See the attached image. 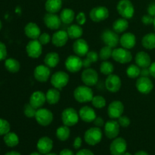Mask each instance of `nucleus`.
<instances>
[{
  "instance_id": "nucleus-49",
  "label": "nucleus",
  "mask_w": 155,
  "mask_h": 155,
  "mask_svg": "<svg viewBox=\"0 0 155 155\" xmlns=\"http://www.w3.org/2000/svg\"><path fill=\"white\" fill-rule=\"evenodd\" d=\"M154 17L151 16L150 15H145L142 16V24H145V25H151V24H153V22H154Z\"/></svg>"
},
{
  "instance_id": "nucleus-47",
  "label": "nucleus",
  "mask_w": 155,
  "mask_h": 155,
  "mask_svg": "<svg viewBox=\"0 0 155 155\" xmlns=\"http://www.w3.org/2000/svg\"><path fill=\"white\" fill-rule=\"evenodd\" d=\"M76 21H77V24L80 26H83L86 23V15L84 12H80L76 15V18H75Z\"/></svg>"
},
{
  "instance_id": "nucleus-36",
  "label": "nucleus",
  "mask_w": 155,
  "mask_h": 155,
  "mask_svg": "<svg viewBox=\"0 0 155 155\" xmlns=\"http://www.w3.org/2000/svg\"><path fill=\"white\" fill-rule=\"evenodd\" d=\"M5 144L9 148H14L19 144V137L18 135L13 132H9L3 137Z\"/></svg>"
},
{
  "instance_id": "nucleus-8",
  "label": "nucleus",
  "mask_w": 155,
  "mask_h": 155,
  "mask_svg": "<svg viewBox=\"0 0 155 155\" xmlns=\"http://www.w3.org/2000/svg\"><path fill=\"white\" fill-rule=\"evenodd\" d=\"M64 67L68 71L72 74H76L83 68V61L81 57L77 54H71L66 58Z\"/></svg>"
},
{
  "instance_id": "nucleus-17",
  "label": "nucleus",
  "mask_w": 155,
  "mask_h": 155,
  "mask_svg": "<svg viewBox=\"0 0 155 155\" xmlns=\"http://www.w3.org/2000/svg\"><path fill=\"white\" fill-rule=\"evenodd\" d=\"M104 85L107 91L112 93H116L120 90L121 86H122V80L119 76L112 74L107 76Z\"/></svg>"
},
{
  "instance_id": "nucleus-38",
  "label": "nucleus",
  "mask_w": 155,
  "mask_h": 155,
  "mask_svg": "<svg viewBox=\"0 0 155 155\" xmlns=\"http://www.w3.org/2000/svg\"><path fill=\"white\" fill-rule=\"evenodd\" d=\"M70 136H71V130L68 126L63 125L59 127L56 130V137L61 142H65L68 140L70 138Z\"/></svg>"
},
{
  "instance_id": "nucleus-14",
  "label": "nucleus",
  "mask_w": 155,
  "mask_h": 155,
  "mask_svg": "<svg viewBox=\"0 0 155 155\" xmlns=\"http://www.w3.org/2000/svg\"><path fill=\"white\" fill-rule=\"evenodd\" d=\"M136 88L137 91L140 93L144 95H148L154 89V84L153 82L149 77H142L140 76L136 79Z\"/></svg>"
},
{
  "instance_id": "nucleus-41",
  "label": "nucleus",
  "mask_w": 155,
  "mask_h": 155,
  "mask_svg": "<svg viewBox=\"0 0 155 155\" xmlns=\"http://www.w3.org/2000/svg\"><path fill=\"white\" fill-rule=\"evenodd\" d=\"M92 106L95 109H102L107 105V101L105 98L101 95H94L91 101Z\"/></svg>"
},
{
  "instance_id": "nucleus-42",
  "label": "nucleus",
  "mask_w": 155,
  "mask_h": 155,
  "mask_svg": "<svg viewBox=\"0 0 155 155\" xmlns=\"http://www.w3.org/2000/svg\"><path fill=\"white\" fill-rule=\"evenodd\" d=\"M113 48L107 45H104V47L100 49L99 52H98V56H99V59L101 61H108L109 58H112V52H113Z\"/></svg>"
},
{
  "instance_id": "nucleus-28",
  "label": "nucleus",
  "mask_w": 155,
  "mask_h": 155,
  "mask_svg": "<svg viewBox=\"0 0 155 155\" xmlns=\"http://www.w3.org/2000/svg\"><path fill=\"white\" fill-rule=\"evenodd\" d=\"M129 21L128 20L124 18H120L115 20L112 24V30L116 32L117 33H124L127 31L129 28Z\"/></svg>"
},
{
  "instance_id": "nucleus-9",
  "label": "nucleus",
  "mask_w": 155,
  "mask_h": 155,
  "mask_svg": "<svg viewBox=\"0 0 155 155\" xmlns=\"http://www.w3.org/2000/svg\"><path fill=\"white\" fill-rule=\"evenodd\" d=\"M101 39L104 45L114 48L120 44V36L113 30L106 29L101 33Z\"/></svg>"
},
{
  "instance_id": "nucleus-48",
  "label": "nucleus",
  "mask_w": 155,
  "mask_h": 155,
  "mask_svg": "<svg viewBox=\"0 0 155 155\" xmlns=\"http://www.w3.org/2000/svg\"><path fill=\"white\" fill-rule=\"evenodd\" d=\"M7 47H6L5 44L0 41V61L5 60L7 58Z\"/></svg>"
},
{
  "instance_id": "nucleus-6",
  "label": "nucleus",
  "mask_w": 155,
  "mask_h": 155,
  "mask_svg": "<svg viewBox=\"0 0 155 155\" xmlns=\"http://www.w3.org/2000/svg\"><path fill=\"white\" fill-rule=\"evenodd\" d=\"M112 58L114 61L122 64H129L133 61V54L129 49L123 47L114 48L112 52Z\"/></svg>"
},
{
  "instance_id": "nucleus-60",
  "label": "nucleus",
  "mask_w": 155,
  "mask_h": 155,
  "mask_svg": "<svg viewBox=\"0 0 155 155\" xmlns=\"http://www.w3.org/2000/svg\"><path fill=\"white\" fill-rule=\"evenodd\" d=\"M45 155H58V154H56V153H51V152H50V153H48V154H45Z\"/></svg>"
},
{
  "instance_id": "nucleus-27",
  "label": "nucleus",
  "mask_w": 155,
  "mask_h": 155,
  "mask_svg": "<svg viewBox=\"0 0 155 155\" xmlns=\"http://www.w3.org/2000/svg\"><path fill=\"white\" fill-rule=\"evenodd\" d=\"M135 62L141 68H149L151 65V58L149 54L144 51H140L136 53L135 56Z\"/></svg>"
},
{
  "instance_id": "nucleus-39",
  "label": "nucleus",
  "mask_w": 155,
  "mask_h": 155,
  "mask_svg": "<svg viewBox=\"0 0 155 155\" xmlns=\"http://www.w3.org/2000/svg\"><path fill=\"white\" fill-rule=\"evenodd\" d=\"M126 74L127 77L130 79H137L140 77L141 68H139L137 64H130L127 67L126 70Z\"/></svg>"
},
{
  "instance_id": "nucleus-45",
  "label": "nucleus",
  "mask_w": 155,
  "mask_h": 155,
  "mask_svg": "<svg viewBox=\"0 0 155 155\" xmlns=\"http://www.w3.org/2000/svg\"><path fill=\"white\" fill-rule=\"evenodd\" d=\"M117 120L118 124H120V127H123V128H127V127H128L131 124V120H130V117H128L127 116L122 115Z\"/></svg>"
},
{
  "instance_id": "nucleus-43",
  "label": "nucleus",
  "mask_w": 155,
  "mask_h": 155,
  "mask_svg": "<svg viewBox=\"0 0 155 155\" xmlns=\"http://www.w3.org/2000/svg\"><path fill=\"white\" fill-rule=\"evenodd\" d=\"M36 110H37V109L35 108V107H33V106H32L30 103H27V104H24V109H23L24 114L25 115L27 118L35 117Z\"/></svg>"
},
{
  "instance_id": "nucleus-29",
  "label": "nucleus",
  "mask_w": 155,
  "mask_h": 155,
  "mask_svg": "<svg viewBox=\"0 0 155 155\" xmlns=\"http://www.w3.org/2000/svg\"><path fill=\"white\" fill-rule=\"evenodd\" d=\"M45 96H46V102L51 105H54L60 101L61 92L59 89L53 87L48 89V91L45 92Z\"/></svg>"
},
{
  "instance_id": "nucleus-34",
  "label": "nucleus",
  "mask_w": 155,
  "mask_h": 155,
  "mask_svg": "<svg viewBox=\"0 0 155 155\" xmlns=\"http://www.w3.org/2000/svg\"><path fill=\"white\" fill-rule=\"evenodd\" d=\"M5 68L9 73L16 74L21 69V64L17 59L8 58L5 60Z\"/></svg>"
},
{
  "instance_id": "nucleus-21",
  "label": "nucleus",
  "mask_w": 155,
  "mask_h": 155,
  "mask_svg": "<svg viewBox=\"0 0 155 155\" xmlns=\"http://www.w3.org/2000/svg\"><path fill=\"white\" fill-rule=\"evenodd\" d=\"M53 141L48 136H42L39 138L36 143V148L38 151L42 154H46L50 153L53 148Z\"/></svg>"
},
{
  "instance_id": "nucleus-1",
  "label": "nucleus",
  "mask_w": 155,
  "mask_h": 155,
  "mask_svg": "<svg viewBox=\"0 0 155 155\" xmlns=\"http://www.w3.org/2000/svg\"><path fill=\"white\" fill-rule=\"evenodd\" d=\"M94 97V92L90 86L82 85L76 87L74 90V98L80 104L91 102Z\"/></svg>"
},
{
  "instance_id": "nucleus-55",
  "label": "nucleus",
  "mask_w": 155,
  "mask_h": 155,
  "mask_svg": "<svg viewBox=\"0 0 155 155\" xmlns=\"http://www.w3.org/2000/svg\"><path fill=\"white\" fill-rule=\"evenodd\" d=\"M140 76H142V77H147L151 76L150 75V71H149V69H148V68H141Z\"/></svg>"
},
{
  "instance_id": "nucleus-50",
  "label": "nucleus",
  "mask_w": 155,
  "mask_h": 155,
  "mask_svg": "<svg viewBox=\"0 0 155 155\" xmlns=\"http://www.w3.org/2000/svg\"><path fill=\"white\" fill-rule=\"evenodd\" d=\"M93 124L95 127H99V128H101V127H104V124H105V122H104V119L101 117H96L95 120H94Z\"/></svg>"
},
{
  "instance_id": "nucleus-44",
  "label": "nucleus",
  "mask_w": 155,
  "mask_h": 155,
  "mask_svg": "<svg viewBox=\"0 0 155 155\" xmlns=\"http://www.w3.org/2000/svg\"><path fill=\"white\" fill-rule=\"evenodd\" d=\"M11 126L8 121L3 118H0V136H5L10 132Z\"/></svg>"
},
{
  "instance_id": "nucleus-51",
  "label": "nucleus",
  "mask_w": 155,
  "mask_h": 155,
  "mask_svg": "<svg viewBox=\"0 0 155 155\" xmlns=\"http://www.w3.org/2000/svg\"><path fill=\"white\" fill-rule=\"evenodd\" d=\"M82 144H83V139L80 136H77L75 138V139L74 140V143H73V146L75 149H80L82 146Z\"/></svg>"
},
{
  "instance_id": "nucleus-7",
  "label": "nucleus",
  "mask_w": 155,
  "mask_h": 155,
  "mask_svg": "<svg viewBox=\"0 0 155 155\" xmlns=\"http://www.w3.org/2000/svg\"><path fill=\"white\" fill-rule=\"evenodd\" d=\"M34 118L39 125L45 127L49 126L53 122L54 115L52 112L48 109L41 107L37 109Z\"/></svg>"
},
{
  "instance_id": "nucleus-4",
  "label": "nucleus",
  "mask_w": 155,
  "mask_h": 155,
  "mask_svg": "<svg viewBox=\"0 0 155 155\" xmlns=\"http://www.w3.org/2000/svg\"><path fill=\"white\" fill-rule=\"evenodd\" d=\"M70 76L68 75V73L63 71H56L51 76L50 78V83L51 86L59 90L68 86Z\"/></svg>"
},
{
  "instance_id": "nucleus-40",
  "label": "nucleus",
  "mask_w": 155,
  "mask_h": 155,
  "mask_svg": "<svg viewBox=\"0 0 155 155\" xmlns=\"http://www.w3.org/2000/svg\"><path fill=\"white\" fill-rule=\"evenodd\" d=\"M100 72L105 76L110 75L114 71V66L109 61H103L100 64Z\"/></svg>"
},
{
  "instance_id": "nucleus-13",
  "label": "nucleus",
  "mask_w": 155,
  "mask_h": 155,
  "mask_svg": "<svg viewBox=\"0 0 155 155\" xmlns=\"http://www.w3.org/2000/svg\"><path fill=\"white\" fill-rule=\"evenodd\" d=\"M42 45L38 39H30L26 45V52L31 58H39L42 53Z\"/></svg>"
},
{
  "instance_id": "nucleus-57",
  "label": "nucleus",
  "mask_w": 155,
  "mask_h": 155,
  "mask_svg": "<svg viewBox=\"0 0 155 155\" xmlns=\"http://www.w3.org/2000/svg\"><path fill=\"white\" fill-rule=\"evenodd\" d=\"M5 155H21V154L16 151H8V152H7Z\"/></svg>"
},
{
  "instance_id": "nucleus-20",
  "label": "nucleus",
  "mask_w": 155,
  "mask_h": 155,
  "mask_svg": "<svg viewBox=\"0 0 155 155\" xmlns=\"http://www.w3.org/2000/svg\"><path fill=\"white\" fill-rule=\"evenodd\" d=\"M69 39L70 38L66 30H58L51 36V42L57 48H61L68 43Z\"/></svg>"
},
{
  "instance_id": "nucleus-58",
  "label": "nucleus",
  "mask_w": 155,
  "mask_h": 155,
  "mask_svg": "<svg viewBox=\"0 0 155 155\" xmlns=\"http://www.w3.org/2000/svg\"><path fill=\"white\" fill-rule=\"evenodd\" d=\"M134 155H149L148 152L145 151H139L136 153Z\"/></svg>"
},
{
  "instance_id": "nucleus-15",
  "label": "nucleus",
  "mask_w": 155,
  "mask_h": 155,
  "mask_svg": "<svg viewBox=\"0 0 155 155\" xmlns=\"http://www.w3.org/2000/svg\"><path fill=\"white\" fill-rule=\"evenodd\" d=\"M51 76V68L45 64H39L33 70V77L39 83L47 82Z\"/></svg>"
},
{
  "instance_id": "nucleus-63",
  "label": "nucleus",
  "mask_w": 155,
  "mask_h": 155,
  "mask_svg": "<svg viewBox=\"0 0 155 155\" xmlns=\"http://www.w3.org/2000/svg\"><path fill=\"white\" fill-rule=\"evenodd\" d=\"M153 26H154V31H155V17H154V22H153Z\"/></svg>"
},
{
  "instance_id": "nucleus-54",
  "label": "nucleus",
  "mask_w": 155,
  "mask_h": 155,
  "mask_svg": "<svg viewBox=\"0 0 155 155\" xmlns=\"http://www.w3.org/2000/svg\"><path fill=\"white\" fill-rule=\"evenodd\" d=\"M59 155H75L73 151H71L69 148H64L60 151Z\"/></svg>"
},
{
  "instance_id": "nucleus-19",
  "label": "nucleus",
  "mask_w": 155,
  "mask_h": 155,
  "mask_svg": "<svg viewBox=\"0 0 155 155\" xmlns=\"http://www.w3.org/2000/svg\"><path fill=\"white\" fill-rule=\"evenodd\" d=\"M43 22L45 27L51 30H58L61 27V21L59 15L57 14L47 12L43 18Z\"/></svg>"
},
{
  "instance_id": "nucleus-23",
  "label": "nucleus",
  "mask_w": 155,
  "mask_h": 155,
  "mask_svg": "<svg viewBox=\"0 0 155 155\" xmlns=\"http://www.w3.org/2000/svg\"><path fill=\"white\" fill-rule=\"evenodd\" d=\"M120 44L123 48L132 49L136 45V35L131 32H125L120 37Z\"/></svg>"
},
{
  "instance_id": "nucleus-18",
  "label": "nucleus",
  "mask_w": 155,
  "mask_h": 155,
  "mask_svg": "<svg viewBox=\"0 0 155 155\" xmlns=\"http://www.w3.org/2000/svg\"><path fill=\"white\" fill-rule=\"evenodd\" d=\"M127 150V142L122 137L114 139L110 145V152L111 155H123Z\"/></svg>"
},
{
  "instance_id": "nucleus-56",
  "label": "nucleus",
  "mask_w": 155,
  "mask_h": 155,
  "mask_svg": "<svg viewBox=\"0 0 155 155\" xmlns=\"http://www.w3.org/2000/svg\"><path fill=\"white\" fill-rule=\"evenodd\" d=\"M150 71V75L155 79V62H152L148 68Z\"/></svg>"
},
{
  "instance_id": "nucleus-12",
  "label": "nucleus",
  "mask_w": 155,
  "mask_h": 155,
  "mask_svg": "<svg viewBox=\"0 0 155 155\" xmlns=\"http://www.w3.org/2000/svg\"><path fill=\"white\" fill-rule=\"evenodd\" d=\"M124 112V103L119 100L112 101L108 104L107 108V116L110 119L117 120L120 117L123 115Z\"/></svg>"
},
{
  "instance_id": "nucleus-10",
  "label": "nucleus",
  "mask_w": 155,
  "mask_h": 155,
  "mask_svg": "<svg viewBox=\"0 0 155 155\" xmlns=\"http://www.w3.org/2000/svg\"><path fill=\"white\" fill-rule=\"evenodd\" d=\"M110 12L105 6H96L89 12V18L93 22L100 23L108 18Z\"/></svg>"
},
{
  "instance_id": "nucleus-5",
  "label": "nucleus",
  "mask_w": 155,
  "mask_h": 155,
  "mask_svg": "<svg viewBox=\"0 0 155 155\" xmlns=\"http://www.w3.org/2000/svg\"><path fill=\"white\" fill-rule=\"evenodd\" d=\"M117 11L121 18L131 19L135 14V7L130 0H120L117 5Z\"/></svg>"
},
{
  "instance_id": "nucleus-61",
  "label": "nucleus",
  "mask_w": 155,
  "mask_h": 155,
  "mask_svg": "<svg viewBox=\"0 0 155 155\" xmlns=\"http://www.w3.org/2000/svg\"><path fill=\"white\" fill-rule=\"evenodd\" d=\"M123 155H133V154H132L131 153H130V152H127V151H126V152L124 153V154H123Z\"/></svg>"
},
{
  "instance_id": "nucleus-35",
  "label": "nucleus",
  "mask_w": 155,
  "mask_h": 155,
  "mask_svg": "<svg viewBox=\"0 0 155 155\" xmlns=\"http://www.w3.org/2000/svg\"><path fill=\"white\" fill-rule=\"evenodd\" d=\"M142 45L145 49L153 50L155 48V33H148L142 39Z\"/></svg>"
},
{
  "instance_id": "nucleus-37",
  "label": "nucleus",
  "mask_w": 155,
  "mask_h": 155,
  "mask_svg": "<svg viewBox=\"0 0 155 155\" xmlns=\"http://www.w3.org/2000/svg\"><path fill=\"white\" fill-rule=\"evenodd\" d=\"M99 59L98 53L95 51H89L85 56V58L83 59V68H90L92 64L97 62Z\"/></svg>"
},
{
  "instance_id": "nucleus-22",
  "label": "nucleus",
  "mask_w": 155,
  "mask_h": 155,
  "mask_svg": "<svg viewBox=\"0 0 155 155\" xmlns=\"http://www.w3.org/2000/svg\"><path fill=\"white\" fill-rule=\"evenodd\" d=\"M73 51L75 54L80 57H85L89 51V45L87 41L84 39H77L73 44Z\"/></svg>"
},
{
  "instance_id": "nucleus-46",
  "label": "nucleus",
  "mask_w": 155,
  "mask_h": 155,
  "mask_svg": "<svg viewBox=\"0 0 155 155\" xmlns=\"http://www.w3.org/2000/svg\"><path fill=\"white\" fill-rule=\"evenodd\" d=\"M38 40L40 42V43L42 45H45L51 42V36L48 34V33H42L38 38Z\"/></svg>"
},
{
  "instance_id": "nucleus-3",
  "label": "nucleus",
  "mask_w": 155,
  "mask_h": 155,
  "mask_svg": "<svg viewBox=\"0 0 155 155\" xmlns=\"http://www.w3.org/2000/svg\"><path fill=\"white\" fill-rule=\"evenodd\" d=\"M102 131L99 127H93L88 129L84 133V140L86 144L91 146H95L100 143L102 139Z\"/></svg>"
},
{
  "instance_id": "nucleus-53",
  "label": "nucleus",
  "mask_w": 155,
  "mask_h": 155,
  "mask_svg": "<svg viewBox=\"0 0 155 155\" xmlns=\"http://www.w3.org/2000/svg\"><path fill=\"white\" fill-rule=\"evenodd\" d=\"M75 155H95L94 153L92 152L91 150L87 149V148H84V149H81L77 152Z\"/></svg>"
},
{
  "instance_id": "nucleus-33",
  "label": "nucleus",
  "mask_w": 155,
  "mask_h": 155,
  "mask_svg": "<svg viewBox=\"0 0 155 155\" xmlns=\"http://www.w3.org/2000/svg\"><path fill=\"white\" fill-rule=\"evenodd\" d=\"M62 0H46L45 9L48 13L57 14L62 8Z\"/></svg>"
},
{
  "instance_id": "nucleus-62",
  "label": "nucleus",
  "mask_w": 155,
  "mask_h": 155,
  "mask_svg": "<svg viewBox=\"0 0 155 155\" xmlns=\"http://www.w3.org/2000/svg\"><path fill=\"white\" fill-rule=\"evenodd\" d=\"M2 28V21H0V31H1Z\"/></svg>"
},
{
  "instance_id": "nucleus-32",
  "label": "nucleus",
  "mask_w": 155,
  "mask_h": 155,
  "mask_svg": "<svg viewBox=\"0 0 155 155\" xmlns=\"http://www.w3.org/2000/svg\"><path fill=\"white\" fill-rule=\"evenodd\" d=\"M68 36L71 39H77L82 37L83 34V29L82 26L79 24H71L67 29Z\"/></svg>"
},
{
  "instance_id": "nucleus-59",
  "label": "nucleus",
  "mask_w": 155,
  "mask_h": 155,
  "mask_svg": "<svg viewBox=\"0 0 155 155\" xmlns=\"http://www.w3.org/2000/svg\"><path fill=\"white\" fill-rule=\"evenodd\" d=\"M30 155H42L41 153H39V151H34V152H32Z\"/></svg>"
},
{
  "instance_id": "nucleus-24",
  "label": "nucleus",
  "mask_w": 155,
  "mask_h": 155,
  "mask_svg": "<svg viewBox=\"0 0 155 155\" xmlns=\"http://www.w3.org/2000/svg\"><path fill=\"white\" fill-rule=\"evenodd\" d=\"M46 102V96L45 93L42 91H35L31 94L29 100V103L36 109H39L42 107V106Z\"/></svg>"
},
{
  "instance_id": "nucleus-26",
  "label": "nucleus",
  "mask_w": 155,
  "mask_h": 155,
  "mask_svg": "<svg viewBox=\"0 0 155 155\" xmlns=\"http://www.w3.org/2000/svg\"><path fill=\"white\" fill-rule=\"evenodd\" d=\"M24 34L30 39H38L41 33L40 27L34 22H29L25 25L24 29Z\"/></svg>"
},
{
  "instance_id": "nucleus-52",
  "label": "nucleus",
  "mask_w": 155,
  "mask_h": 155,
  "mask_svg": "<svg viewBox=\"0 0 155 155\" xmlns=\"http://www.w3.org/2000/svg\"><path fill=\"white\" fill-rule=\"evenodd\" d=\"M147 11H148V15H150L151 16L154 17V18L155 17V2H151V4H149Z\"/></svg>"
},
{
  "instance_id": "nucleus-25",
  "label": "nucleus",
  "mask_w": 155,
  "mask_h": 155,
  "mask_svg": "<svg viewBox=\"0 0 155 155\" xmlns=\"http://www.w3.org/2000/svg\"><path fill=\"white\" fill-rule=\"evenodd\" d=\"M80 119L85 123H92L96 118V112L90 106H83L79 110Z\"/></svg>"
},
{
  "instance_id": "nucleus-30",
  "label": "nucleus",
  "mask_w": 155,
  "mask_h": 155,
  "mask_svg": "<svg viewBox=\"0 0 155 155\" xmlns=\"http://www.w3.org/2000/svg\"><path fill=\"white\" fill-rule=\"evenodd\" d=\"M60 62V56L55 51H50L45 54L44 58V64L50 68H54Z\"/></svg>"
},
{
  "instance_id": "nucleus-31",
  "label": "nucleus",
  "mask_w": 155,
  "mask_h": 155,
  "mask_svg": "<svg viewBox=\"0 0 155 155\" xmlns=\"http://www.w3.org/2000/svg\"><path fill=\"white\" fill-rule=\"evenodd\" d=\"M60 18L61 21L63 24H72L74 21L75 20L76 15L75 12L73 9L69 8H66L61 11L60 12Z\"/></svg>"
},
{
  "instance_id": "nucleus-16",
  "label": "nucleus",
  "mask_w": 155,
  "mask_h": 155,
  "mask_svg": "<svg viewBox=\"0 0 155 155\" xmlns=\"http://www.w3.org/2000/svg\"><path fill=\"white\" fill-rule=\"evenodd\" d=\"M120 130V126L118 124L117 120H112L105 122L104 126V132L106 137L113 140L115 138L118 137Z\"/></svg>"
},
{
  "instance_id": "nucleus-2",
  "label": "nucleus",
  "mask_w": 155,
  "mask_h": 155,
  "mask_svg": "<svg viewBox=\"0 0 155 155\" xmlns=\"http://www.w3.org/2000/svg\"><path fill=\"white\" fill-rule=\"evenodd\" d=\"M79 112L74 107H67L61 113V121L63 125L71 127L78 124L80 120Z\"/></svg>"
},
{
  "instance_id": "nucleus-11",
  "label": "nucleus",
  "mask_w": 155,
  "mask_h": 155,
  "mask_svg": "<svg viewBox=\"0 0 155 155\" xmlns=\"http://www.w3.org/2000/svg\"><path fill=\"white\" fill-rule=\"evenodd\" d=\"M98 74L95 69L92 68H85L81 74V80L86 86H95L98 81Z\"/></svg>"
}]
</instances>
